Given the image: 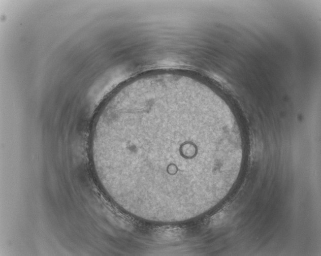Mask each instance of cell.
Instances as JSON below:
<instances>
[{"label":"cell","instance_id":"6da1fadb","mask_svg":"<svg viewBox=\"0 0 321 256\" xmlns=\"http://www.w3.org/2000/svg\"><path fill=\"white\" fill-rule=\"evenodd\" d=\"M223 130L217 109L203 94H144L122 107L118 117L115 154L120 174L137 196L142 190L171 193L198 184L215 173Z\"/></svg>","mask_w":321,"mask_h":256}]
</instances>
